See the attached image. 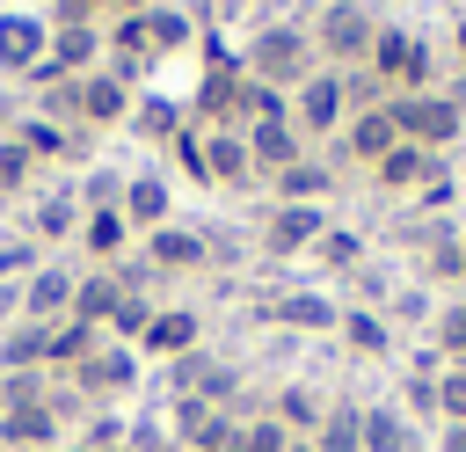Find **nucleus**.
Here are the masks:
<instances>
[{
    "label": "nucleus",
    "instance_id": "393cba45",
    "mask_svg": "<svg viewBox=\"0 0 466 452\" xmlns=\"http://www.w3.org/2000/svg\"><path fill=\"white\" fill-rule=\"evenodd\" d=\"M124 211L146 219V226H160V219H167V190H160V182H131V190H124Z\"/></svg>",
    "mask_w": 466,
    "mask_h": 452
},
{
    "label": "nucleus",
    "instance_id": "ddd939ff",
    "mask_svg": "<svg viewBox=\"0 0 466 452\" xmlns=\"http://www.w3.org/2000/svg\"><path fill=\"white\" fill-rule=\"evenodd\" d=\"M430 160H437V153H422V146H408V139H400V146H393V153H386L371 175H379V190H386V197H408V190H422Z\"/></svg>",
    "mask_w": 466,
    "mask_h": 452
},
{
    "label": "nucleus",
    "instance_id": "a211bd4d",
    "mask_svg": "<svg viewBox=\"0 0 466 452\" xmlns=\"http://www.w3.org/2000/svg\"><path fill=\"white\" fill-rule=\"evenodd\" d=\"M357 401H328V416H320V430H313V452H364V437H357Z\"/></svg>",
    "mask_w": 466,
    "mask_h": 452
},
{
    "label": "nucleus",
    "instance_id": "bb28decb",
    "mask_svg": "<svg viewBox=\"0 0 466 452\" xmlns=\"http://www.w3.org/2000/svg\"><path fill=\"white\" fill-rule=\"evenodd\" d=\"M87 248H95V255H116V248H124V211H95V219H87Z\"/></svg>",
    "mask_w": 466,
    "mask_h": 452
},
{
    "label": "nucleus",
    "instance_id": "473e14b6",
    "mask_svg": "<svg viewBox=\"0 0 466 452\" xmlns=\"http://www.w3.org/2000/svg\"><path fill=\"white\" fill-rule=\"evenodd\" d=\"M284 452H313V437H291V445H284Z\"/></svg>",
    "mask_w": 466,
    "mask_h": 452
},
{
    "label": "nucleus",
    "instance_id": "39448f33",
    "mask_svg": "<svg viewBox=\"0 0 466 452\" xmlns=\"http://www.w3.org/2000/svg\"><path fill=\"white\" fill-rule=\"evenodd\" d=\"M291 124L299 131H335L342 124V73H306L299 102H291Z\"/></svg>",
    "mask_w": 466,
    "mask_h": 452
},
{
    "label": "nucleus",
    "instance_id": "72a5a7b5",
    "mask_svg": "<svg viewBox=\"0 0 466 452\" xmlns=\"http://www.w3.org/2000/svg\"><path fill=\"white\" fill-rule=\"evenodd\" d=\"M459 284H466V233H459Z\"/></svg>",
    "mask_w": 466,
    "mask_h": 452
},
{
    "label": "nucleus",
    "instance_id": "f8f14e48",
    "mask_svg": "<svg viewBox=\"0 0 466 452\" xmlns=\"http://www.w3.org/2000/svg\"><path fill=\"white\" fill-rule=\"evenodd\" d=\"M269 416H277L291 437H313V430H320V416H328V401H320V386H299V379H291V386H277Z\"/></svg>",
    "mask_w": 466,
    "mask_h": 452
},
{
    "label": "nucleus",
    "instance_id": "412c9836",
    "mask_svg": "<svg viewBox=\"0 0 466 452\" xmlns=\"http://www.w3.org/2000/svg\"><path fill=\"white\" fill-rule=\"evenodd\" d=\"M422 277H430V284H437V277L459 284V233H451V226H430V233H422Z\"/></svg>",
    "mask_w": 466,
    "mask_h": 452
},
{
    "label": "nucleus",
    "instance_id": "9b49d317",
    "mask_svg": "<svg viewBox=\"0 0 466 452\" xmlns=\"http://www.w3.org/2000/svg\"><path fill=\"white\" fill-rule=\"evenodd\" d=\"M131 372H138V365H131V350H102V343L73 365V379H80L87 394H124V386H131Z\"/></svg>",
    "mask_w": 466,
    "mask_h": 452
},
{
    "label": "nucleus",
    "instance_id": "e433bc0d",
    "mask_svg": "<svg viewBox=\"0 0 466 452\" xmlns=\"http://www.w3.org/2000/svg\"><path fill=\"white\" fill-rule=\"evenodd\" d=\"M175 452H189V445H175Z\"/></svg>",
    "mask_w": 466,
    "mask_h": 452
},
{
    "label": "nucleus",
    "instance_id": "c756f323",
    "mask_svg": "<svg viewBox=\"0 0 466 452\" xmlns=\"http://www.w3.org/2000/svg\"><path fill=\"white\" fill-rule=\"evenodd\" d=\"M22 182V153H0V190H15Z\"/></svg>",
    "mask_w": 466,
    "mask_h": 452
},
{
    "label": "nucleus",
    "instance_id": "2f4dec72",
    "mask_svg": "<svg viewBox=\"0 0 466 452\" xmlns=\"http://www.w3.org/2000/svg\"><path fill=\"white\" fill-rule=\"evenodd\" d=\"M444 102H451V109H466V73H459V80L444 87Z\"/></svg>",
    "mask_w": 466,
    "mask_h": 452
},
{
    "label": "nucleus",
    "instance_id": "a878e982",
    "mask_svg": "<svg viewBox=\"0 0 466 452\" xmlns=\"http://www.w3.org/2000/svg\"><path fill=\"white\" fill-rule=\"evenodd\" d=\"M415 197H422V204H430V211H444V204H451V197H459V175H451V168H444V153H437V160H430V175H422V190H415Z\"/></svg>",
    "mask_w": 466,
    "mask_h": 452
},
{
    "label": "nucleus",
    "instance_id": "c85d7f7f",
    "mask_svg": "<svg viewBox=\"0 0 466 452\" xmlns=\"http://www.w3.org/2000/svg\"><path fill=\"white\" fill-rule=\"evenodd\" d=\"M430 313H437V306H430V292H422V284H408V292H393V299H386V321H430Z\"/></svg>",
    "mask_w": 466,
    "mask_h": 452
},
{
    "label": "nucleus",
    "instance_id": "dca6fc26",
    "mask_svg": "<svg viewBox=\"0 0 466 452\" xmlns=\"http://www.w3.org/2000/svg\"><path fill=\"white\" fill-rule=\"evenodd\" d=\"M204 175H211V182H248V175H255V160H248V139H233V131L204 139Z\"/></svg>",
    "mask_w": 466,
    "mask_h": 452
},
{
    "label": "nucleus",
    "instance_id": "0eeeda50",
    "mask_svg": "<svg viewBox=\"0 0 466 452\" xmlns=\"http://www.w3.org/2000/svg\"><path fill=\"white\" fill-rule=\"evenodd\" d=\"M248 160L269 168V175H284L291 160H306V153H299V124H291V117H262V124L248 131Z\"/></svg>",
    "mask_w": 466,
    "mask_h": 452
},
{
    "label": "nucleus",
    "instance_id": "6e6552de",
    "mask_svg": "<svg viewBox=\"0 0 466 452\" xmlns=\"http://www.w3.org/2000/svg\"><path fill=\"white\" fill-rule=\"evenodd\" d=\"M328 233V219H320V204H284L277 219H269V233H262V248L269 255H299V248H313Z\"/></svg>",
    "mask_w": 466,
    "mask_h": 452
},
{
    "label": "nucleus",
    "instance_id": "2eb2a0df",
    "mask_svg": "<svg viewBox=\"0 0 466 452\" xmlns=\"http://www.w3.org/2000/svg\"><path fill=\"white\" fill-rule=\"evenodd\" d=\"M269 313H277L284 328H320V335H328V328L342 321V306H335V299H320V292H284V299H277Z\"/></svg>",
    "mask_w": 466,
    "mask_h": 452
},
{
    "label": "nucleus",
    "instance_id": "7ed1b4c3",
    "mask_svg": "<svg viewBox=\"0 0 466 452\" xmlns=\"http://www.w3.org/2000/svg\"><path fill=\"white\" fill-rule=\"evenodd\" d=\"M371 73H379V87H393V95H422V87H430V51H422V36H408V29H379V44H371Z\"/></svg>",
    "mask_w": 466,
    "mask_h": 452
},
{
    "label": "nucleus",
    "instance_id": "b1692460",
    "mask_svg": "<svg viewBox=\"0 0 466 452\" xmlns=\"http://www.w3.org/2000/svg\"><path fill=\"white\" fill-rule=\"evenodd\" d=\"M400 416H408V423L437 416V372H408V379H400Z\"/></svg>",
    "mask_w": 466,
    "mask_h": 452
},
{
    "label": "nucleus",
    "instance_id": "f03ea898",
    "mask_svg": "<svg viewBox=\"0 0 466 452\" xmlns=\"http://www.w3.org/2000/svg\"><path fill=\"white\" fill-rule=\"evenodd\" d=\"M371 44H379V15H371L364 0H328V7H320V51H328L335 66H364Z\"/></svg>",
    "mask_w": 466,
    "mask_h": 452
},
{
    "label": "nucleus",
    "instance_id": "20e7f679",
    "mask_svg": "<svg viewBox=\"0 0 466 452\" xmlns=\"http://www.w3.org/2000/svg\"><path fill=\"white\" fill-rule=\"evenodd\" d=\"M306 58H313L306 29H262V36H255V73H262V80H284V87H299V80L313 73Z\"/></svg>",
    "mask_w": 466,
    "mask_h": 452
},
{
    "label": "nucleus",
    "instance_id": "1a4fd4ad",
    "mask_svg": "<svg viewBox=\"0 0 466 452\" xmlns=\"http://www.w3.org/2000/svg\"><path fill=\"white\" fill-rule=\"evenodd\" d=\"M357 437H364V452H415V423H408L393 401L364 408V416H357Z\"/></svg>",
    "mask_w": 466,
    "mask_h": 452
},
{
    "label": "nucleus",
    "instance_id": "4be33fe9",
    "mask_svg": "<svg viewBox=\"0 0 466 452\" xmlns=\"http://www.w3.org/2000/svg\"><path fill=\"white\" fill-rule=\"evenodd\" d=\"M277 190H284V204H320V197H328V168H320V160H291V168L277 175Z\"/></svg>",
    "mask_w": 466,
    "mask_h": 452
},
{
    "label": "nucleus",
    "instance_id": "6ab92c4d",
    "mask_svg": "<svg viewBox=\"0 0 466 452\" xmlns=\"http://www.w3.org/2000/svg\"><path fill=\"white\" fill-rule=\"evenodd\" d=\"M430 350L451 365V357H466V299H444L437 313H430Z\"/></svg>",
    "mask_w": 466,
    "mask_h": 452
},
{
    "label": "nucleus",
    "instance_id": "7c9ffc66",
    "mask_svg": "<svg viewBox=\"0 0 466 452\" xmlns=\"http://www.w3.org/2000/svg\"><path fill=\"white\" fill-rule=\"evenodd\" d=\"M444 452H466V423H444Z\"/></svg>",
    "mask_w": 466,
    "mask_h": 452
},
{
    "label": "nucleus",
    "instance_id": "f704fd0d",
    "mask_svg": "<svg viewBox=\"0 0 466 452\" xmlns=\"http://www.w3.org/2000/svg\"><path fill=\"white\" fill-rule=\"evenodd\" d=\"M451 372H466V357H451Z\"/></svg>",
    "mask_w": 466,
    "mask_h": 452
},
{
    "label": "nucleus",
    "instance_id": "f257e3e1",
    "mask_svg": "<svg viewBox=\"0 0 466 452\" xmlns=\"http://www.w3.org/2000/svg\"><path fill=\"white\" fill-rule=\"evenodd\" d=\"M386 117H393V131H400L408 146H422V153H444V146L466 131V109H451V102H444V87L386 95Z\"/></svg>",
    "mask_w": 466,
    "mask_h": 452
},
{
    "label": "nucleus",
    "instance_id": "423d86ee",
    "mask_svg": "<svg viewBox=\"0 0 466 452\" xmlns=\"http://www.w3.org/2000/svg\"><path fill=\"white\" fill-rule=\"evenodd\" d=\"M393 146H400V131H393V117H386V102H379V109H357V117L342 124V153L364 160V168H379Z\"/></svg>",
    "mask_w": 466,
    "mask_h": 452
},
{
    "label": "nucleus",
    "instance_id": "f3484780",
    "mask_svg": "<svg viewBox=\"0 0 466 452\" xmlns=\"http://www.w3.org/2000/svg\"><path fill=\"white\" fill-rule=\"evenodd\" d=\"M138 343H146L153 357H182V350H197V313H153Z\"/></svg>",
    "mask_w": 466,
    "mask_h": 452
},
{
    "label": "nucleus",
    "instance_id": "9d476101",
    "mask_svg": "<svg viewBox=\"0 0 466 452\" xmlns=\"http://www.w3.org/2000/svg\"><path fill=\"white\" fill-rule=\"evenodd\" d=\"M335 328H342V343H350L357 357H386V350H393V321H386L379 306H342Z\"/></svg>",
    "mask_w": 466,
    "mask_h": 452
},
{
    "label": "nucleus",
    "instance_id": "aec40b11",
    "mask_svg": "<svg viewBox=\"0 0 466 452\" xmlns=\"http://www.w3.org/2000/svg\"><path fill=\"white\" fill-rule=\"evenodd\" d=\"M153 262L160 270H197L204 262V241L182 233V226H153Z\"/></svg>",
    "mask_w": 466,
    "mask_h": 452
},
{
    "label": "nucleus",
    "instance_id": "c9c22d12",
    "mask_svg": "<svg viewBox=\"0 0 466 452\" xmlns=\"http://www.w3.org/2000/svg\"><path fill=\"white\" fill-rule=\"evenodd\" d=\"M459 51H466V22H459Z\"/></svg>",
    "mask_w": 466,
    "mask_h": 452
},
{
    "label": "nucleus",
    "instance_id": "5701e85b",
    "mask_svg": "<svg viewBox=\"0 0 466 452\" xmlns=\"http://www.w3.org/2000/svg\"><path fill=\"white\" fill-rule=\"evenodd\" d=\"M313 248H320L328 270H364V233H350V226H328Z\"/></svg>",
    "mask_w": 466,
    "mask_h": 452
},
{
    "label": "nucleus",
    "instance_id": "4468645a",
    "mask_svg": "<svg viewBox=\"0 0 466 452\" xmlns=\"http://www.w3.org/2000/svg\"><path fill=\"white\" fill-rule=\"evenodd\" d=\"M22 313L44 321V328H51L58 313H73V277H66V270H36L29 292H22Z\"/></svg>",
    "mask_w": 466,
    "mask_h": 452
},
{
    "label": "nucleus",
    "instance_id": "cd10ccee",
    "mask_svg": "<svg viewBox=\"0 0 466 452\" xmlns=\"http://www.w3.org/2000/svg\"><path fill=\"white\" fill-rule=\"evenodd\" d=\"M146 321H153V306H146L138 292H124L116 313H109V335H146Z\"/></svg>",
    "mask_w": 466,
    "mask_h": 452
}]
</instances>
